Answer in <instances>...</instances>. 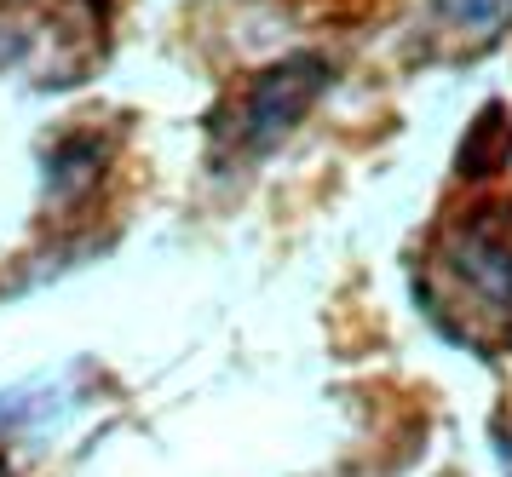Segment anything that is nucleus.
<instances>
[{
  "instance_id": "obj_3",
  "label": "nucleus",
  "mask_w": 512,
  "mask_h": 477,
  "mask_svg": "<svg viewBox=\"0 0 512 477\" xmlns=\"http://www.w3.org/2000/svg\"><path fill=\"white\" fill-rule=\"evenodd\" d=\"M438 18L466 46H484L501 29H512V0H438Z\"/></svg>"
},
{
  "instance_id": "obj_1",
  "label": "nucleus",
  "mask_w": 512,
  "mask_h": 477,
  "mask_svg": "<svg viewBox=\"0 0 512 477\" xmlns=\"http://www.w3.org/2000/svg\"><path fill=\"white\" fill-rule=\"evenodd\" d=\"M426 311L478 351H512V207L484 202L438 230L420 259Z\"/></svg>"
},
{
  "instance_id": "obj_2",
  "label": "nucleus",
  "mask_w": 512,
  "mask_h": 477,
  "mask_svg": "<svg viewBox=\"0 0 512 477\" xmlns=\"http://www.w3.org/2000/svg\"><path fill=\"white\" fill-rule=\"evenodd\" d=\"M323 81H328V69L317 64V58H288V64L254 75V81L231 98V110L219 115L225 150H242V156L271 150V144L288 138V127L311 110V98L323 92Z\"/></svg>"
}]
</instances>
